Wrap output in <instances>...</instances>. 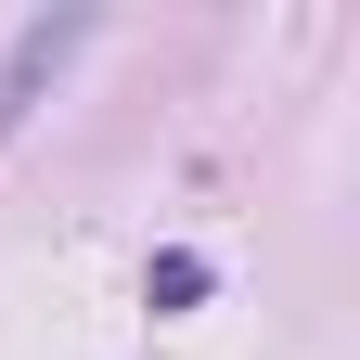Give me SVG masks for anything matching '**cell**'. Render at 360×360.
<instances>
[{
    "label": "cell",
    "mask_w": 360,
    "mask_h": 360,
    "mask_svg": "<svg viewBox=\"0 0 360 360\" xmlns=\"http://www.w3.org/2000/svg\"><path fill=\"white\" fill-rule=\"evenodd\" d=\"M65 52H77V13H52V26H26V39H13V65H0V129L39 103V77H52Z\"/></svg>",
    "instance_id": "cell-1"
},
{
    "label": "cell",
    "mask_w": 360,
    "mask_h": 360,
    "mask_svg": "<svg viewBox=\"0 0 360 360\" xmlns=\"http://www.w3.org/2000/svg\"><path fill=\"white\" fill-rule=\"evenodd\" d=\"M142 296H155V309H193V296H206V257H193V245H167V257L142 270Z\"/></svg>",
    "instance_id": "cell-2"
}]
</instances>
